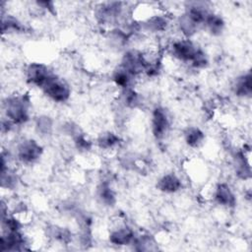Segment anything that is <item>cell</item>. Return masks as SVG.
Returning a JSON list of instances; mask_svg holds the SVG:
<instances>
[{"label": "cell", "mask_w": 252, "mask_h": 252, "mask_svg": "<svg viewBox=\"0 0 252 252\" xmlns=\"http://www.w3.org/2000/svg\"><path fill=\"white\" fill-rule=\"evenodd\" d=\"M4 118L15 126L26 124L31 118L32 101L27 93H15L7 95L3 100Z\"/></svg>", "instance_id": "obj_1"}, {"label": "cell", "mask_w": 252, "mask_h": 252, "mask_svg": "<svg viewBox=\"0 0 252 252\" xmlns=\"http://www.w3.org/2000/svg\"><path fill=\"white\" fill-rule=\"evenodd\" d=\"M42 94L51 101L56 103L67 102L72 94L70 84L56 73H52L46 82L39 89Z\"/></svg>", "instance_id": "obj_2"}, {"label": "cell", "mask_w": 252, "mask_h": 252, "mask_svg": "<svg viewBox=\"0 0 252 252\" xmlns=\"http://www.w3.org/2000/svg\"><path fill=\"white\" fill-rule=\"evenodd\" d=\"M202 49L195 41L188 37L173 39L168 45L169 55L176 61L191 65L199 51Z\"/></svg>", "instance_id": "obj_3"}, {"label": "cell", "mask_w": 252, "mask_h": 252, "mask_svg": "<svg viewBox=\"0 0 252 252\" xmlns=\"http://www.w3.org/2000/svg\"><path fill=\"white\" fill-rule=\"evenodd\" d=\"M42 146L32 138H24L18 142L15 150V158L25 165L35 163L42 157Z\"/></svg>", "instance_id": "obj_4"}, {"label": "cell", "mask_w": 252, "mask_h": 252, "mask_svg": "<svg viewBox=\"0 0 252 252\" xmlns=\"http://www.w3.org/2000/svg\"><path fill=\"white\" fill-rule=\"evenodd\" d=\"M151 132L155 139L163 140L167 137L171 129V119L166 108L157 105L153 108L150 118Z\"/></svg>", "instance_id": "obj_5"}, {"label": "cell", "mask_w": 252, "mask_h": 252, "mask_svg": "<svg viewBox=\"0 0 252 252\" xmlns=\"http://www.w3.org/2000/svg\"><path fill=\"white\" fill-rule=\"evenodd\" d=\"M119 66L137 79L139 76H142L145 71L146 59L144 51L136 48L126 50L122 55Z\"/></svg>", "instance_id": "obj_6"}, {"label": "cell", "mask_w": 252, "mask_h": 252, "mask_svg": "<svg viewBox=\"0 0 252 252\" xmlns=\"http://www.w3.org/2000/svg\"><path fill=\"white\" fill-rule=\"evenodd\" d=\"M123 3L121 2H102L94 9V17L100 24L111 25L119 21L123 14Z\"/></svg>", "instance_id": "obj_7"}, {"label": "cell", "mask_w": 252, "mask_h": 252, "mask_svg": "<svg viewBox=\"0 0 252 252\" xmlns=\"http://www.w3.org/2000/svg\"><path fill=\"white\" fill-rule=\"evenodd\" d=\"M53 73L51 68L41 62H31L25 69V78L29 85L40 89Z\"/></svg>", "instance_id": "obj_8"}, {"label": "cell", "mask_w": 252, "mask_h": 252, "mask_svg": "<svg viewBox=\"0 0 252 252\" xmlns=\"http://www.w3.org/2000/svg\"><path fill=\"white\" fill-rule=\"evenodd\" d=\"M212 198L215 204L226 209L234 208L237 204L236 194L231 186L226 182H219L215 185Z\"/></svg>", "instance_id": "obj_9"}, {"label": "cell", "mask_w": 252, "mask_h": 252, "mask_svg": "<svg viewBox=\"0 0 252 252\" xmlns=\"http://www.w3.org/2000/svg\"><path fill=\"white\" fill-rule=\"evenodd\" d=\"M28 240L22 230L4 231L1 235V251H22L28 249Z\"/></svg>", "instance_id": "obj_10"}, {"label": "cell", "mask_w": 252, "mask_h": 252, "mask_svg": "<svg viewBox=\"0 0 252 252\" xmlns=\"http://www.w3.org/2000/svg\"><path fill=\"white\" fill-rule=\"evenodd\" d=\"M136 234L134 230L125 223H120L111 228L108 234V240L112 245L127 246L134 241Z\"/></svg>", "instance_id": "obj_11"}, {"label": "cell", "mask_w": 252, "mask_h": 252, "mask_svg": "<svg viewBox=\"0 0 252 252\" xmlns=\"http://www.w3.org/2000/svg\"><path fill=\"white\" fill-rule=\"evenodd\" d=\"M156 187L163 194H175L182 189L183 182L176 173L166 172L158 179Z\"/></svg>", "instance_id": "obj_12"}, {"label": "cell", "mask_w": 252, "mask_h": 252, "mask_svg": "<svg viewBox=\"0 0 252 252\" xmlns=\"http://www.w3.org/2000/svg\"><path fill=\"white\" fill-rule=\"evenodd\" d=\"M233 94L237 97L249 98L252 94V75L250 71H247L237 76L231 86Z\"/></svg>", "instance_id": "obj_13"}, {"label": "cell", "mask_w": 252, "mask_h": 252, "mask_svg": "<svg viewBox=\"0 0 252 252\" xmlns=\"http://www.w3.org/2000/svg\"><path fill=\"white\" fill-rule=\"evenodd\" d=\"M169 25L168 18L162 14L156 12L146 20L142 21V28L149 32H162L166 31Z\"/></svg>", "instance_id": "obj_14"}, {"label": "cell", "mask_w": 252, "mask_h": 252, "mask_svg": "<svg viewBox=\"0 0 252 252\" xmlns=\"http://www.w3.org/2000/svg\"><path fill=\"white\" fill-rule=\"evenodd\" d=\"M205 133L198 126L190 125L183 130L184 143L191 149H197L201 147L205 142Z\"/></svg>", "instance_id": "obj_15"}, {"label": "cell", "mask_w": 252, "mask_h": 252, "mask_svg": "<svg viewBox=\"0 0 252 252\" xmlns=\"http://www.w3.org/2000/svg\"><path fill=\"white\" fill-rule=\"evenodd\" d=\"M233 166L235 173L241 179L250 177V162L245 151L237 150L233 154Z\"/></svg>", "instance_id": "obj_16"}, {"label": "cell", "mask_w": 252, "mask_h": 252, "mask_svg": "<svg viewBox=\"0 0 252 252\" xmlns=\"http://www.w3.org/2000/svg\"><path fill=\"white\" fill-rule=\"evenodd\" d=\"M203 29H205L211 35L219 36L224 32L225 22L221 15L211 11L204 23Z\"/></svg>", "instance_id": "obj_17"}, {"label": "cell", "mask_w": 252, "mask_h": 252, "mask_svg": "<svg viewBox=\"0 0 252 252\" xmlns=\"http://www.w3.org/2000/svg\"><path fill=\"white\" fill-rule=\"evenodd\" d=\"M96 198L105 207H112L116 203V193L111 184L107 181H101L96 187Z\"/></svg>", "instance_id": "obj_18"}, {"label": "cell", "mask_w": 252, "mask_h": 252, "mask_svg": "<svg viewBox=\"0 0 252 252\" xmlns=\"http://www.w3.org/2000/svg\"><path fill=\"white\" fill-rule=\"evenodd\" d=\"M1 30L5 33H22L26 31V26L17 17L11 14H2Z\"/></svg>", "instance_id": "obj_19"}, {"label": "cell", "mask_w": 252, "mask_h": 252, "mask_svg": "<svg viewBox=\"0 0 252 252\" xmlns=\"http://www.w3.org/2000/svg\"><path fill=\"white\" fill-rule=\"evenodd\" d=\"M111 80L117 88L120 90H125L128 88H133V84L136 78L118 65L112 72Z\"/></svg>", "instance_id": "obj_20"}, {"label": "cell", "mask_w": 252, "mask_h": 252, "mask_svg": "<svg viewBox=\"0 0 252 252\" xmlns=\"http://www.w3.org/2000/svg\"><path fill=\"white\" fill-rule=\"evenodd\" d=\"M120 143L119 136L112 131H104L99 134L96 139V145L103 151H110L115 149Z\"/></svg>", "instance_id": "obj_21"}, {"label": "cell", "mask_w": 252, "mask_h": 252, "mask_svg": "<svg viewBox=\"0 0 252 252\" xmlns=\"http://www.w3.org/2000/svg\"><path fill=\"white\" fill-rule=\"evenodd\" d=\"M120 101L127 108H137L141 102L140 94H138L133 88L120 90Z\"/></svg>", "instance_id": "obj_22"}, {"label": "cell", "mask_w": 252, "mask_h": 252, "mask_svg": "<svg viewBox=\"0 0 252 252\" xmlns=\"http://www.w3.org/2000/svg\"><path fill=\"white\" fill-rule=\"evenodd\" d=\"M35 129L41 136L50 135L53 130V121L49 116L41 115L35 120Z\"/></svg>", "instance_id": "obj_23"}]
</instances>
